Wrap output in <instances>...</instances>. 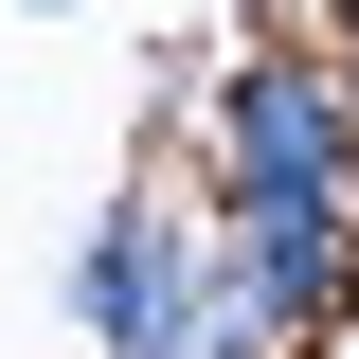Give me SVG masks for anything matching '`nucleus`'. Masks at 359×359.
Instances as JSON below:
<instances>
[{
  "mask_svg": "<svg viewBox=\"0 0 359 359\" xmlns=\"http://www.w3.org/2000/svg\"><path fill=\"white\" fill-rule=\"evenodd\" d=\"M359 323V198H198V359H306Z\"/></svg>",
  "mask_w": 359,
  "mask_h": 359,
  "instance_id": "nucleus-1",
  "label": "nucleus"
},
{
  "mask_svg": "<svg viewBox=\"0 0 359 359\" xmlns=\"http://www.w3.org/2000/svg\"><path fill=\"white\" fill-rule=\"evenodd\" d=\"M180 144H198V198H359V90L306 36H233L180 90Z\"/></svg>",
  "mask_w": 359,
  "mask_h": 359,
  "instance_id": "nucleus-2",
  "label": "nucleus"
},
{
  "mask_svg": "<svg viewBox=\"0 0 359 359\" xmlns=\"http://www.w3.org/2000/svg\"><path fill=\"white\" fill-rule=\"evenodd\" d=\"M72 323L90 359H198V198L180 180H126L72 233Z\"/></svg>",
  "mask_w": 359,
  "mask_h": 359,
  "instance_id": "nucleus-3",
  "label": "nucleus"
},
{
  "mask_svg": "<svg viewBox=\"0 0 359 359\" xmlns=\"http://www.w3.org/2000/svg\"><path fill=\"white\" fill-rule=\"evenodd\" d=\"M306 54H323V72L359 90V0H323V18H306Z\"/></svg>",
  "mask_w": 359,
  "mask_h": 359,
  "instance_id": "nucleus-4",
  "label": "nucleus"
}]
</instances>
